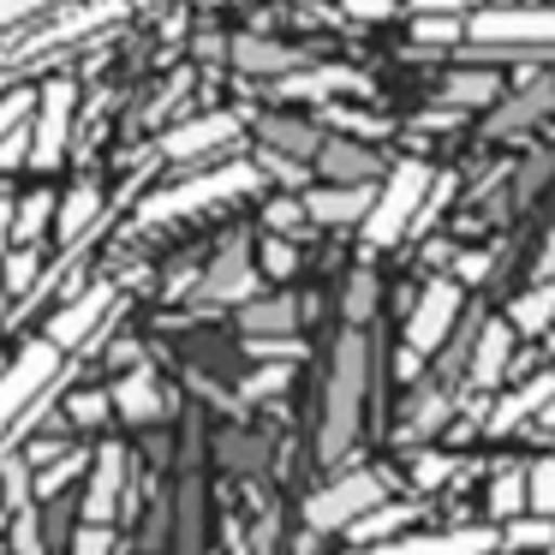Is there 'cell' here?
Here are the masks:
<instances>
[{"instance_id": "obj_21", "label": "cell", "mask_w": 555, "mask_h": 555, "mask_svg": "<svg viewBox=\"0 0 555 555\" xmlns=\"http://www.w3.org/2000/svg\"><path fill=\"white\" fill-rule=\"evenodd\" d=\"M240 328H245V340H281V335H293V328H299V299L275 293V299L240 305Z\"/></svg>"}, {"instance_id": "obj_27", "label": "cell", "mask_w": 555, "mask_h": 555, "mask_svg": "<svg viewBox=\"0 0 555 555\" xmlns=\"http://www.w3.org/2000/svg\"><path fill=\"white\" fill-rule=\"evenodd\" d=\"M442 96H448V108H490L495 96H502V85H495V73H454L442 85Z\"/></svg>"}, {"instance_id": "obj_9", "label": "cell", "mask_w": 555, "mask_h": 555, "mask_svg": "<svg viewBox=\"0 0 555 555\" xmlns=\"http://www.w3.org/2000/svg\"><path fill=\"white\" fill-rule=\"evenodd\" d=\"M495 550H502L495 526H454V531H406V538H388L359 555H495Z\"/></svg>"}, {"instance_id": "obj_34", "label": "cell", "mask_w": 555, "mask_h": 555, "mask_svg": "<svg viewBox=\"0 0 555 555\" xmlns=\"http://www.w3.org/2000/svg\"><path fill=\"white\" fill-rule=\"evenodd\" d=\"M66 412H73V424H102L114 412V395L108 388H85V395L66 400Z\"/></svg>"}, {"instance_id": "obj_30", "label": "cell", "mask_w": 555, "mask_h": 555, "mask_svg": "<svg viewBox=\"0 0 555 555\" xmlns=\"http://www.w3.org/2000/svg\"><path fill=\"white\" fill-rule=\"evenodd\" d=\"M54 216H61V197H54V192H30L25 204H18V245H30Z\"/></svg>"}, {"instance_id": "obj_38", "label": "cell", "mask_w": 555, "mask_h": 555, "mask_svg": "<svg viewBox=\"0 0 555 555\" xmlns=\"http://www.w3.org/2000/svg\"><path fill=\"white\" fill-rule=\"evenodd\" d=\"M25 287H37V251H7V293H25Z\"/></svg>"}, {"instance_id": "obj_11", "label": "cell", "mask_w": 555, "mask_h": 555, "mask_svg": "<svg viewBox=\"0 0 555 555\" xmlns=\"http://www.w3.org/2000/svg\"><path fill=\"white\" fill-rule=\"evenodd\" d=\"M126 502V448L108 442L90 466V483H85V526H114Z\"/></svg>"}, {"instance_id": "obj_23", "label": "cell", "mask_w": 555, "mask_h": 555, "mask_svg": "<svg viewBox=\"0 0 555 555\" xmlns=\"http://www.w3.org/2000/svg\"><path fill=\"white\" fill-rule=\"evenodd\" d=\"M454 418V388H442V383H424L418 395H412V412H406V436L412 442H430L442 424Z\"/></svg>"}, {"instance_id": "obj_4", "label": "cell", "mask_w": 555, "mask_h": 555, "mask_svg": "<svg viewBox=\"0 0 555 555\" xmlns=\"http://www.w3.org/2000/svg\"><path fill=\"white\" fill-rule=\"evenodd\" d=\"M430 192H436V173L424 168V162H395V173H388L383 192H376L371 221H364V240H371L376 251H383V245H400L412 228H418Z\"/></svg>"}, {"instance_id": "obj_2", "label": "cell", "mask_w": 555, "mask_h": 555, "mask_svg": "<svg viewBox=\"0 0 555 555\" xmlns=\"http://www.w3.org/2000/svg\"><path fill=\"white\" fill-rule=\"evenodd\" d=\"M257 180H263L257 162H228V168H209V173H197V180H180V185H168V192L144 197L138 221H144V228H162V221L197 216V209H216V204H228V197L257 192Z\"/></svg>"}, {"instance_id": "obj_8", "label": "cell", "mask_w": 555, "mask_h": 555, "mask_svg": "<svg viewBox=\"0 0 555 555\" xmlns=\"http://www.w3.org/2000/svg\"><path fill=\"white\" fill-rule=\"evenodd\" d=\"M73 78H49L37 96V120H30V168H61L66 138H73Z\"/></svg>"}, {"instance_id": "obj_19", "label": "cell", "mask_w": 555, "mask_h": 555, "mask_svg": "<svg viewBox=\"0 0 555 555\" xmlns=\"http://www.w3.org/2000/svg\"><path fill=\"white\" fill-rule=\"evenodd\" d=\"M257 132H263V150L293 156V162H317V156H323V144H328L311 120H293V114H269V120H257Z\"/></svg>"}, {"instance_id": "obj_52", "label": "cell", "mask_w": 555, "mask_h": 555, "mask_svg": "<svg viewBox=\"0 0 555 555\" xmlns=\"http://www.w3.org/2000/svg\"><path fill=\"white\" fill-rule=\"evenodd\" d=\"M7 507H13V495H7V478H0V538H7Z\"/></svg>"}, {"instance_id": "obj_42", "label": "cell", "mask_w": 555, "mask_h": 555, "mask_svg": "<svg viewBox=\"0 0 555 555\" xmlns=\"http://www.w3.org/2000/svg\"><path fill=\"white\" fill-rule=\"evenodd\" d=\"M78 472H85V454H66L61 466H49V472H42V478H37V495H54V490H61L66 478H78Z\"/></svg>"}, {"instance_id": "obj_5", "label": "cell", "mask_w": 555, "mask_h": 555, "mask_svg": "<svg viewBox=\"0 0 555 555\" xmlns=\"http://www.w3.org/2000/svg\"><path fill=\"white\" fill-rule=\"evenodd\" d=\"M383 502H388V478L371 466H359V472H347V478L311 490V502H305V531H317V538H323V531H352Z\"/></svg>"}, {"instance_id": "obj_15", "label": "cell", "mask_w": 555, "mask_h": 555, "mask_svg": "<svg viewBox=\"0 0 555 555\" xmlns=\"http://www.w3.org/2000/svg\"><path fill=\"white\" fill-rule=\"evenodd\" d=\"M376 192L371 185H323V192H305V216L317 228H352V221H371Z\"/></svg>"}, {"instance_id": "obj_40", "label": "cell", "mask_w": 555, "mask_h": 555, "mask_svg": "<svg viewBox=\"0 0 555 555\" xmlns=\"http://www.w3.org/2000/svg\"><path fill=\"white\" fill-rule=\"evenodd\" d=\"M257 168H263V173H275L281 185H305V162H293V156H275V150H263V156H257Z\"/></svg>"}, {"instance_id": "obj_12", "label": "cell", "mask_w": 555, "mask_h": 555, "mask_svg": "<svg viewBox=\"0 0 555 555\" xmlns=\"http://www.w3.org/2000/svg\"><path fill=\"white\" fill-rule=\"evenodd\" d=\"M233 138H240V120H233V114H197V120L162 132V156L168 162H197V156H209V150L233 144Z\"/></svg>"}, {"instance_id": "obj_53", "label": "cell", "mask_w": 555, "mask_h": 555, "mask_svg": "<svg viewBox=\"0 0 555 555\" xmlns=\"http://www.w3.org/2000/svg\"><path fill=\"white\" fill-rule=\"evenodd\" d=\"M490 7H519V0H490Z\"/></svg>"}, {"instance_id": "obj_29", "label": "cell", "mask_w": 555, "mask_h": 555, "mask_svg": "<svg viewBox=\"0 0 555 555\" xmlns=\"http://www.w3.org/2000/svg\"><path fill=\"white\" fill-rule=\"evenodd\" d=\"M526 490H531V514L555 519V454H543L526 466Z\"/></svg>"}, {"instance_id": "obj_36", "label": "cell", "mask_w": 555, "mask_h": 555, "mask_svg": "<svg viewBox=\"0 0 555 555\" xmlns=\"http://www.w3.org/2000/svg\"><path fill=\"white\" fill-rule=\"evenodd\" d=\"M13 550L18 555H42V526H37V502L13 514Z\"/></svg>"}, {"instance_id": "obj_25", "label": "cell", "mask_w": 555, "mask_h": 555, "mask_svg": "<svg viewBox=\"0 0 555 555\" xmlns=\"http://www.w3.org/2000/svg\"><path fill=\"white\" fill-rule=\"evenodd\" d=\"M483 502H490V519H526L531 514V490H526V466H502L490 478V490H483Z\"/></svg>"}, {"instance_id": "obj_47", "label": "cell", "mask_w": 555, "mask_h": 555, "mask_svg": "<svg viewBox=\"0 0 555 555\" xmlns=\"http://www.w3.org/2000/svg\"><path fill=\"white\" fill-rule=\"evenodd\" d=\"M7 245H18V204L0 192V257H7Z\"/></svg>"}, {"instance_id": "obj_50", "label": "cell", "mask_w": 555, "mask_h": 555, "mask_svg": "<svg viewBox=\"0 0 555 555\" xmlns=\"http://www.w3.org/2000/svg\"><path fill=\"white\" fill-rule=\"evenodd\" d=\"M483 275H490V257H483V251L460 257V281H483Z\"/></svg>"}, {"instance_id": "obj_54", "label": "cell", "mask_w": 555, "mask_h": 555, "mask_svg": "<svg viewBox=\"0 0 555 555\" xmlns=\"http://www.w3.org/2000/svg\"><path fill=\"white\" fill-rule=\"evenodd\" d=\"M132 7H156V0H132Z\"/></svg>"}, {"instance_id": "obj_45", "label": "cell", "mask_w": 555, "mask_h": 555, "mask_svg": "<svg viewBox=\"0 0 555 555\" xmlns=\"http://www.w3.org/2000/svg\"><path fill=\"white\" fill-rule=\"evenodd\" d=\"M412 37H418V42H454L460 25H454V18H418V25H412Z\"/></svg>"}, {"instance_id": "obj_48", "label": "cell", "mask_w": 555, "mask_h": 555, "mask_svg": "<svg viewBox=\"0 0 555 555\" xmlns=\"http://www.w3.org/2000/svg\"><path fill=\"white\" fill-rule=\"evenodd\" d=\"M352 18H364V25H376V18H388L395 13V0H340Z\"/></svg>"}, {"instance_id": "obj_18", "label": "cell", "mask_w": 555, "mask_h": 555, "mask_svg": "<svg viewBox=\"0 0 555 555\" xmlns=\"http://www.w3.org/2000/svg\"><path fill=\"white\" fill-rule=\"evenodd\" d=\"M550 406H555V371H538L531 383H519L514 395H502V400H495V412H490V430L502 436V430H514V424L538 418V412H550Z\"/></svg>"}, {"instance_id": "obj_28", "label": "cell", "mask_w": 555, "mask_h": 555, "mask_svg": "<svg viewBox=\"0 0 555 555\" xmlns=\"http://www.w3.org/2000/svg\"><path fill=\"white\" fill-rule=\"evenodd\" d=\"M502 550H519V555H543L555 550V519H514V526L502 531Z\"/></svg>"}, {"instance_id": "obj_7", "label": "cell", "mask_w": 555, "mask_h": 555, "mask_svg": "<svg viewBox=\"0 0 555 555\" xmlns=\"http://www.w3.org/2000/svg\"><path fill=\"white\" fill-rule=\"evenodd\" d=\"M472 42L483 49H555V7H483L466 25Z\"/></svg>"}, {"instance_id": "obj_1", "label": "cell", "mask_w": 555, "mask_h": 555, "mask_svg": "<svg viewBox=\"0 0 555 555\" xmlns=\"http://www.w3.org/2000/svg\"><path fill=\"white\" fill-rule=\"evenodd\" d=\"M364 400H371V340L364 328H347L335 347V371H328L323 395V430H317V454L340 460L364 430Z\"/></svg>"}, {"instance_id": "obj_46", "label": "cell", "mask_w": 555, "mask_h": 555, "mask_svg": "<svg viewBox=\"0 0 555 555\" xmlns=\"http://www.w3.org/2000/svg\"><path fill=\"white\" fill-rule=\"evenodd\" d=\"M18 162H30V126L13 138H0V168H18Z\"/></svg>"}, {"instance_id": "obj_22", "label": "cell", "mask_w": 555, "mask_h": 555, "mask_svg": "<svg viewBox=\"0 0 555 555\" xmlns=\"http://www.w3.org/2000/svg\"><path fill=\"white\" fill-rule=\"evenodd\" d=\"M228 61L240 66V73H275V78L299 73V54H293L287 42H263V37H233Z\"/></svg>"}, {"instance_id": "obj_39", "label": "cell", "mask_w": 555, "mask_h": 555, "mask_svg": "<svg viewBox=\"0 0 555 555\" xmlns=\"http://www.w3.org/2000/svg\"><path fill=\"white\" fill-rule=\"evenodd\" d=\"M37 108V96L30 90H13V96L0 102V138H13V132H25V114Z\"/></svg>"}, {"instance_id": "obj_10", "label": "cell", "mask_w": 555, "mask_h": 555, "mask_svg": "<svg viewBox=\"0 0 555 555\" xmlns=\"http://www.w3.org/2000/svg\"><path fill=\"white\" fill-rule=\"evenodd\" d=\"M257 299V263H251V245L228 240L216 251V263L204 269L197 281V305H251Z\"/></svg>"}, {"instance_id": "obj_49", "label": "cell", "mask_w": 555, "mask_h": 555, "mask_svg": "<svg viewBox=\"0 0 555 555\" xmlns=\"http://www.w3.org/2000/svg\"><path fill=\"white\" fill-rule=\"evenodd\" d=\"M412 13L418 18H454V13H466V0H412Z\"/></svg>"}, {"instance_id": "obj_17", "label": "cell", "mask_w": 555, "mask_h": 555, "mask_svg": "<svg viewBox=\"0 0 555 555\" xmlns=\"http://www.w3.org/2000/svg\"><path fill=\"white\" fill-rule=\"evenodd\" d=\"M317 168H323L328 185H371L376 173H383V162H376V150L352 144V138H328L323 156H317Z\"/></svg>"}, {"instance_id": "obj_13", "label": "cell", "mask_w": 555, "mask_h": 555, "mask_svg": "<svg viewBox=\"0 0 555 555\" xmlns=\"http://www.w3.org/2000/svg\"><path fill=\"white\" fill-rule=\"evenodd\" d=\"M514 340H519V328L507 323V317H490V323L478 328V340H472L466 383H472V388H495V383H502L507 364H514Z\"/></svg>"}, {"instance_id": "obj_31", "label": "cell", "mask_w": 555, "mask_h": 555, "mask_svg": "<svg viewBox=\"0 0 555 555\" xmlns=\"http://www.w3.org/2000/svg\"><path fill=\"white\" fill-rule=\"evenodd\" d=\"M340 311H347V328H364V317L376 311V275H371V269H359V275L347 281V299H340Z\"/></svg>"}, {"instance_id": "obj_20", "label": "cell", "mask_w": 555, "mask_h": 555, "mask_svg": "<svg viewBox=\"0 0 555 555\" xmlns=\"http://www.w3.org/2000/svg\"><path fill=\"white\" fill-rule=\"evenodd\" d=\"M281 96L287 102H323V96H340V90H364V73H352V66H311V73H287L281 78Z\"/></svg>"}, {"instance_id": "obj_55", "label": "cell", "mask_w": 555, "mask_h": 555, "mask_svg": "<svg viewBox=\"0 0 555 555\" xmlns=\"http://www.w3.org/2000/svg\"><path fill=\"white\" fill-rule=\"evenodd\" d=\"M543 555H555V550H543Z\"/></svg>"}, {"instance_id": "obj_37", "label": "cell", "mask_w": 555, "mask_h": 555, "mask_svg": "<svg viewBox=\"0 0 555 555\" xmlns=\"http://www.w3.org/2000/svg\"><path fill=\"white\" fill-rule=\"evenodd\" d=\"M454 478V460L448 454H418L412 460V483H418V490H436V483H448Z\"/></svg>"}, {"instance_id": "obj_33", "label": "cell", "mask_w": 555, "mask_h": 555, "mask_svg": "<svg viewBox=\"0 0 555 555\" xmlns=\"http://www.w3.org/2000/svg\"><path fill=\"white\" fill-rule=\"evenodd\" d=\"M204 514H197V483H185V495H180V555H197L204 550Z\"/></svg>"}, {"instance_id": "obj_41", "label": "cell", "mask_w": 555, "mask_h": 555, "mask_svg": "<svg viewBox=\"0 0 555 555\" xmlns=\"http://www.w3.org/2000/svg\"><path fill=\"white\" fill-rule=\"evenodd\" d=\"M299 269V251H293L287 240H269L263 245V275H293Z\"/></svg>"}, {"instance_id": "obj_32", "label": "cell", "mask_w": 555, "mask_h": 555, "mask_svg": "<svg viewBox=\"0 0 555 555\" xmlns=\"http://www.w3.org/2000/svg\"><path fill=\"white\" fill-rule=\"evenodd\" d=\"M287 383H293V364H263V371H251V376H245V388H240V395H245V400H275Z\"/></svg>"}, {"instance_id": "obj_16", "label": "cell", "mask_w": 555, "mask_h": 555, "mask_svg": "<svg viewBox=\"0 0 555 555\" xmlns=\"http://www.w3.org/2000/svg\"><path fill=\"white\" fill-rule=\"evenodd\" d=\"M108 395H114V412H120L126 424H156L162 412H168V395H162L156 371H144V364H138V371H126Z\"/></svg>"}, {"instance_id": "obj_51", "label": "cell", "mask_w": 555, "mask_h": 555, "mask_svg": "<svg viewBox=\"0 0 555 555\" xmlns=\"http://www.w3.org/2000/svg\"><path fill=\"white\" fill-rule=\"evenodd\" d=\"M538 281H555V221H550V240H543V257H538Z\"/></svg>"}, {"instance_id": "obj_3", "label": "cell", "mask_w": 555, "mask_h": 555, "mask_svg": "<svg viewBox=\"0 0 555 555\" xmlns=\"http://www.w3.org/2000/svg\"><path fill=\"white\" fill-rule=\"evenodd\" d=\"M460 311H466V287H460L454 275L430 281V287L418 293V305H412V317H406V340H400V376H412L424 359H436V352L454 340Z\"/></svg>"}, {"instance_id": "obj_35", "label": "cell", "mask_w": 555, "mask_h": 555, "mask_svg": "<svg viewBox=\"0 0 555 555\" xmlns=\"http://www.w3.org/2000/svg\"><path fill=\"white\" fill-rule=\"evenodd\" d=\"M543 108H550V90H526V96H519L507 114H495V120H490V132H514V126H526L531 114H543Z\"/></svg>"}, {"instance_id": "obj_43", "label": "cell", "mask_w": 555, "mask_h": 555, "mask_svg": "<svg viewBox=\"0 0 555 555\" xmlns=\"http://www.w3.org/2000/svg\"><path fill=\"white\" fill-rule=\"evenodd\" d=\"M73 555H114V531L108 526H85L73 538Z\"/></svg>"}, {"instance_id": "obj_44", "label": "cell", "mask_w": 555, "mask_h": 555, "mask_svg": "<svg viewBox=\"0 0 555 555\" xmlns=\"http://www.w3.org/2000/svg\"><path fill=\"white\" fill-rule=\"evenodd\" d=\"M42 7H54V0H0V30L25 25L30 13H42Z\"/></svg>"}, {"instance_id": "obj_24", "label": "cell", "mask_w": 555, "mask_h": 555, "mask_svg": "<svg viewBox=\"0 0 555 555\" xmlns=\"http://www.w3.org/2000/svg\"><path fill=\"white\" fill-rule=\"evenodd\" d=\"M96 216H102V192L85 180V185H73V192L61 197V216H54V233H61L66 245H78L90 228H96Z\"/></svg>"}, {"instance_id": "obj_26", "label": "cell", "mask_w": 555, "mask_h": 555, "mask_svg": "<svg viewBox=\"0 0 555 555\" xmlns=\"http://www.w3.org/2000/svg\"><path fill=\"white\" fill-rule=\"evenodd\" d=\"M507 323H514L519 335H550V328H555V281H538V287L519 293Z\"/></svg>"}, {"instance_id": "obj_14", "label": "cell", "mask_w": 555, "mask_h": 555, "mask_svg": "<svg viewBox=\"0 0 555 555\" xmlns=\"http://www.w3.org/2000/svg\"><path fill=\"white\" fill-rule=\"evenodd\" d=\"M108 311H114V287H108V281H102V287L78 293V299L66 305L61 317H54V323H49V340H54V347H61V352L85 347V340H90V335H96V328H102V317H108Z\"/></svg>"}, {"instance_id": "obj_6", "label": "cell", "mask_w": 555, "mask_h": 555, "mask_svg": "<svg viewBox=\"0 0 555 555\" xmlns=\"http://www.w3.org/2000/svg\"><path fill=\"white\" fill-rule=\"evenodd\" d=\"M61 359H66V352L42 335V340H30L7 371H0V436L13 430L25 412H37V400L61 383Z\"/></svg>"}]
</instances>
